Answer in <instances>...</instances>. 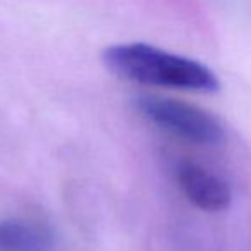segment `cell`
<instances>
[{"label":"cell","instance_id":"obj_2","mask_svg":"<svg viewBox=\"0 0 251 251\" xmlns=\"http://www.w3.org/2000/svg\"><path fill=\"white\" fill-rule=\"evenodd\" d=\"M134 105L148 122L179 140L210 147L226 136L219 119L196 105L155 95L138 97Z\"/></svg>","mask_w":251,"mask_h":251},{"label":"cell","instance_id":"obj_4","mask_svg":"<svg viewBox=\"0 0 251 251\" xmlns=\"http://www.w3.org/2000/svg\"><path fill=\"white\" fill-rule=\"evenodd\" d=\"M0 251H57V237L49 226L31 219H0Z\"/></svg>","mask_w":251,"mask_h":251},{"label":"cell","instance_id":"obj_1","mask_svg":"<svg viewBox=\"0 0 251 251\" xmlns=\"http://www.w3.org/2000/svg\"><path fill=\"white\" fill-rule=\"evenodd\" d=\"M103 64L115 76L140 84L195 93H215L220 88L213 71L198 60L176 55L147 43L108 47L103 52Z\"/></svg>","mask_w":251,"mask_h":251},{"label":"cell","instance_id":"obj_3","mask_svg":"<svg viewBox=\"0 0 251 251\" xmlns=\"http://www.w3.org/2000/svg\"><path fill=\"white\" fill-rule=\"evenodd\" d=\"M176 179L182 195L196 208L205 212H224L230 206V188L208 169L184 160L176 169Z\"/></svg>","mask_w":251,"mask_h":251}]
</instances>
